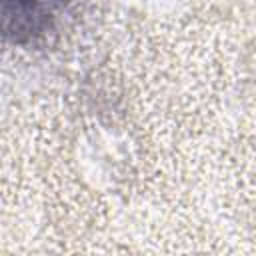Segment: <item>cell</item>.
<instances>
[{"label":"cell","mask_w":256,"mask_h":256,"mask_svg":"<svg viewBox=\"0 0 256 256\" xmlns=\"http://www.w3.org/2000/svg\"><path fill=\"white\" fill-rule=\"evenodd\" d=\"M60 4L62 0H4V18L6 24H10V20H16V34H34L48 24Z\"/></svg>","instance_id":"1"}]
</instances>
